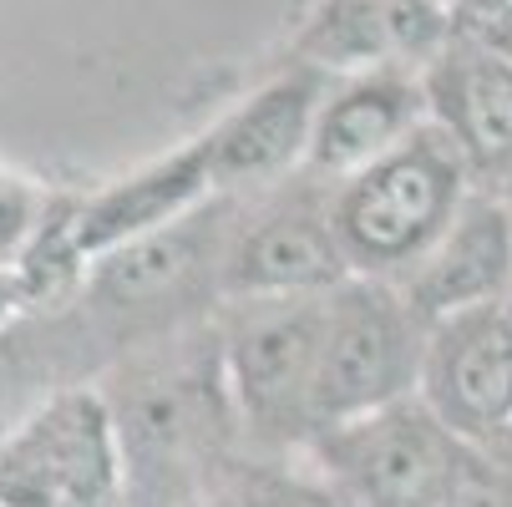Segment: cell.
Segmentation results:
<instances>
[{"mask_svg": "<svg viewBox=\"0 0 512 507\" xmlns=\"http://www.w3.org/2000/svg\"><path fill=\"white\" fill-rule=\"evenodd\" d=\"M426 122H431V112H426L421 71H411V66L355 71L340 87H330L320 102L310 153H305V178L330 188L360 168H371L391 148H401Z\"/></svg>", "mask_w": 512, "mask_h": 507, "instance_id": "cell-12", "label": "cell"}, {"mask_svg": "<svg viewBox=\"0 0 512 507\" xmlns=\"http://www.w3.org/2000/svg\"><path fill=\"white\" fill-rule=\"evenodd\" d=\"M421 87L431 122L462 148L477 188L512 183V56L457 26L421 66Z\"/></svg>", "mask_w": 512, "mask_h": 507, "instance_id": "cell-11", "label": "cell"}, {"mask_svg": "<svg viewBox=\"0 0 512 507\" xmlns=\"http://www.w3.org/2000/svg\"><path fill=\"white\" fill-rule=\"evenodd\" d=\"M396 289L426 325L492 300H512V198L477 188L452 229L421 254V264Z\"/></svg>", "mask_w": 512, "mask_h": 507, "instance_id": "cell-13", "label": "cell"}, {"mask_svg": "<svg viewBox=\"0 0 512 507\" xmlns=\"http://www.w3.org/2000/svg\"><path fill=\"white\" fill-rule=\"evenodd\" d=\"M41 219H46V198L31 183L0 173V269L21 264V254L36 239Z\"/></svg>", "mask_w": 512, "mask_h": 507, "instance_id": "cell-16", "label": "cell"}, {"mask_svg": "<svg viewBox=\"0 0 512 507\" xmlns=\"http://www.w3.org/2000/svg\"><path fill=\"white\" fill-rule=\"evenodd\" d=\"M0 467L51 507H122V452L102 391H56L0 442Z\"/></svg>", "mask_w": 512, "mask_h": 507, "instance_id": "cell-7", "label": "cell"}, {"mask_svg": "<svg viewBox=\"0 0 512 507\" xmlns=\"http://www.w3.org/2000/svg\"><path fill=\"white\" fill-rule=\"evenodd\" d=\"M26 310H36L31 305V289H26V274L16 264L0 269V330H6L16 315H26Z\"/></svg>", "mask_w": 512, "mask_h": 507, "instance_id": "cell-18", "label": "cell"}, {"mask_svg": "<svg viewBox=\"0 0 512 507\" xmlns=\"http://www.w3.org/2000/svg\"><path fill=\"white\" fill-rule=\"evenodd\" d=\"M325 92H330V77L320 66L300 61L279 71L274 82H264L249 102H239L218 127H208L203 142H208L213 188L224 198H254L305 173L310 132H315Z\"/></svg>", "mask_w": 512, "mask_h": 507, "instance_id": "cell-10", "label": "cell"}, {"mask_svg": "<svg viewBox=\"0 0 512 507\" xmlns=\"http://www.w3.org/2000/svg\"><path fill=\"white\" fill-rule=\"evenodd\" d=\"M0 507H51L31 482H21L16 472H6V467H0Z\"/></svg>", "mask_w": 512, "mask_h": 507, "instance_id": "cell-19", "label": "cell"}, {"mask_svg": "<svg viewBox=\"0 0 512 507\" xmlns=\"http://www.w3.org/2000/svg\"><path fill=\"white\" fill-rule=\"evenodd\" d=\"M477 193L457 142L426 122L401 148L330 183V224L350 274L401 284Z\"/></svg>", "mask_w": 512, "mask_h": 507, "instance_id": "cell-2", "label": "cell"}, {"mask_svg": "<svg viewBox=\"0 0 512 507\" xmlns=\"http://www.w3.org/2000/svg\"><path fill=\"white\" fill-rule=\"evenodd\" d=\"M355 279L330 224V188L295 173L279 188L234 198V224L218 259L224 300H295L335 295Z\"/></svg>", "mask_w": 512, "mask_h": 507, "instance_id": "cell-6", "label": "cell"}, {"mask_svg": "<svg viewBox=\"0 0 512 507\" xmlns=\"http://www.w3.org/2000/svg\"><path fill=\"white\" fill-rule=\"evenodd\" d=\"M477 452L492 457V467L502 472V482H507V492H512V431H507V437H497L492 447H477Z\"/></svg>", "mask_w": 512, "mask_h": 507, "instance_id": "cell-21", "label": "cell"}, {"mask_svg": "<svg viewBox=\"0 0 512 507\" xmlns=\"http://www.w3.org/2000/svg\"><path fill=\"white\" fill-rule=\"evenodd\" d=\"M472 452L421 396L320 426L305 442L310 472L340 507H447Z\"/></svg>", "mask_w": 512, "mask_h": 507, "instance_id": "cell-4", "label": "cell"}, {"mask_svg": "<svg viewBox=\"0 0 512 507\" xmlns=\"http://www.w3.org/2000/svg\"><path fill=\"white\" fill-rule=\"evenodd\" d=\"M447 507H512V492H507V482H502V472L492 467L487 452H472V467H467V477H462V487Z\"/></svg>", "mask_w": 512, "mask_h": 507, "instance_id": "cell-17", "label": "cell"}, {"mask_svg": "<svg viewBox=\"0 0 512 507\" xmlns=\"http://www.w3.org/2000/svg\"><path fill=\"white\" fill-rule=\"evenodd\" d=\"M234 224V198H208L188 219L132 239L97 259L87 269L82 295L102 315H163L168 305H183L193 295H218V259H224V239Z\"/></svg>", "mask_w": 512, "mask_h": 507, "instance_id": "cell-9", "label": "cell"}, {"mask_svg": "<svg viewBox=\"0 0 512 507\" xmlns=\"http://www.w3.org/2000/svg\"><path fill=\"white\" fill-rule=\"evenodd\" d=\"M452 31V0H325L320 21L300 41V56L325 77H355L376 66L421 71L452 41Z\"/></svg>", "mask_w": 512, "mask_h": 507, "instance_id": "cell-14", "label": "cell"}, {"mask_svg": "<svg viewBox=\"0 0 512 507\" xmlns=\"http://www.w3.org/2000/svg\"><path fill=\"white\" fill-rule=\"evenodd\" d=\"M472 36H482V41H492L497 51H507V56H512V6H507V11H502V16L492 21V26L472 31Z\"/></svg>", "mask_w": 512, "mask_h": 507, "instance_id": "cell-20", "label": "cell"}, {"mask_svg": "<svg viewBox=\"0 0 512 507\" xmlns=\"http://www.w3.org/2000/svg\"><path fill=\"white\" fill-rule=\"evenodd\" d=\"M208 507H330V492L315 472H289L279 457H249L224 477Z\"/></svg>", "mask_w": 512, "mask_h": 507, "instance_id": "cell-15", "label": "cell"}, {"mask_svg": "<svg viewBox=\"0 0 512 507\" xmlns=\"http://www.w3.org/2000/svg\"><path fill=\"white\" fill-rule=\"evenodd\" d=\"M436 421L467 447H492L512 431V300H492L436 320L426 335L421 391Z\"/></svg>", "mask_w": 512, "mask_h": 507, "instance_id": "cell-8", "label": "cell"}, {"mask_svg": "<svg viewBox=\"0 0 512 507\" xmlns=\"http://www.w3.org/2000/svg\"><path fill=\"white\" fill-rule=\"evenodd\" d=\"M330 295L295 300H224L213 320L224 381L254 457L305 452L315 437V371Z\"/></svg>", "mask_w": 512, "mask_h": 507, "instance_id": "cell-3", "label": "cell"}, {"mask_svg": "<svg viewBox=\"0 0 512 507\" xmlns=\"http://www.w3.org/2000/svg\"><path fill=\"white\" fill-rule=\"evenodd\" d=\"M431 325L386 279H345L325 305V340L315 371V431L396 406L421 391Z\"/></svg>", "mask_w": 512, "mask_h": 507, "instance_id": "cell-5", "label": "cell"}, {"mask_svg": "<svg viewBox=\"0 0 512 507\" xmlns=\"http://www.w3.org/2000/svg\"><path fill=\"white\" fill-rule=\"evenodd\" d=\"M452 6H457V0H452Z\"/></svg>", "mask_w": 512, "mask_h": 507, "instance_id": "cell-23", "label": "cell"}, {"mask_svg": "<svg viewBox=\"0 0 512 507\" xmlns=\"http://www.w3.org/2000/svg\"><path fill=\"white\" fill-rule=\"evenodd\" d=\"M107 411L122 452V507H208L239 467L234 447L244 426L218 360V335L208 345H173L112 381Z\"/></svg>", "mask_w": 512, "mask_h": 507, "instance_id": "cell-1", "label": "cell"}, {"mask_svg": "<svg viewBox=\"0 0 512 507\" xmlns=\"http://www.w3.org/2000/svg\"><path fill=\"white\" fill-rule=\"evenodd\" d=\"M330 507H340V502H335V497H330Z\"/></svg>", "mask_w": 512, "mask_h": 507, "instance_id": "cell-22", "label": "cell"}]
</instances>
